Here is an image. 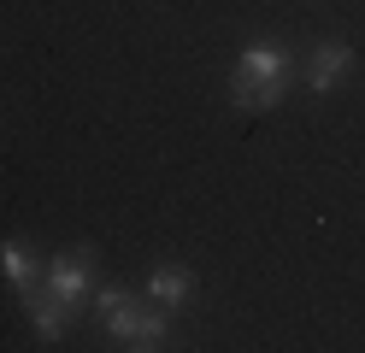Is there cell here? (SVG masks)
<instances>
[{
    "label": "cell",
    "mask_w": 365,
    "mask_h": 353,
    "mask_svg": "<svg viewBox=\"0 0 365 353\" xmlns=\"http://www.w3.org/2000/svg\"><path fill=\"white\" fill-rule=\"evenodd\" d=\"M236 77H289V47H283V41H254V47H242Z\"/></svg>",
    "instance_id": "cell-6"
},
{
    "label": "cell",
    "mask_w": 365,
    "mask_h": 353,
    "mask_svg": "<svg viewBox=\"0 0 365 353\" xmlns=\"http://www.w3.org/2000/svg\"><path fill=\"white\" fill-rule=\"evenodd\" d=\"M88 277H95V253H59V259H48V271H41V289L59 295L71 312H83Z\"/></svg>",
    "instance_id": "cell-1"
},
{
    "label": "cell",
    "mask_w": 365,
    "mask_h": 353,
    "mask_svg": "<svg viewBox=\"0 0 365 353\" xmlns=\"http://www.w3.org/2000/svg\"><path fill=\"white\" fill-rule=\"evenodd\" d=\"M124 300H130V289H118V282H106V289L95 295V306H101V318L112 312V306H124Z\"/></svg>",
    "instance_id": "cell-8"
},
{
    "label": "cell",
    "mask_w": 365,
    "mask_h": 353,
    "mask_svg": "<svg viewBox=\"0 0 365 353\" xmlns=\"http://www.w3.org/2000/svg\"><path fill=\"white\" fill-rule=\"evenodd\" d=\"M18 300H24V312H30V324H36V336H41V342H59V336H65V324L77 318L71 306H65L59 295H48L41 282H36V289H24Z\"/></svg>",
    "instance_id": "cell-3"
},
{
    "label": "cell",
    "mask_w": 365,
    "mask_h": 353,
    "mask_svg": "<svg viewBox=\"0 0 365 353\" xmlns=\"http://www.w3.org/2000/svg\"><path fill=\"white\" fill-rule=\"evenodd\" d=\"M0 265H6V282H12V295H24V289H36L41 282V259L30 253V242H0Z\"/></svg>",
    "instance_id": "cell-7"
},
{
    "label": "cell",
    "mask_w": 365,
    "mask_h": 353,
    "mask_svg": "<svg viewBox=\"0 0 365 353\" xmlns=\"http://www.w3.org/2000/svg\"><path fill=\"white\" fill-rule=\"evenodd\" d=\"M283 94H289V77H230V101L242 112H271L283 106Z\"/></svg>",
    "instance_id": "cell-4"
},
{
    "label": "cell",
    "mask_w": 365,
    "mask_h": 353,
    "mask_svg": "<svg viewBox=\"0 0 365 353\" xmlns=\"http://www.w3.org/2000/svg\"><path fill=\"white\" fill-rule=\"evenodd\" d=\"M348 71H354V47L348 41H318L312 59H307V88L312 94H336Z\"/></svg>",
    "instance_id": "cell-2"
},
{
    "label": "cell",
    "mask_w": 365,
    "mask_h": 353,
    "mask_svg": "<svg viewBox=\"0 0 365 353\" xmlns=\"http://www.w3.org/2000/svg\"><path fill=\"white\" fill-rule=\"evenodd\" d=\"M148 295H153V306H165V312H182V306H189V295H195V271L159 265V271L148 277Z\"/></svg>",
    "instance_id": "cell-5"
}]
</instances>
